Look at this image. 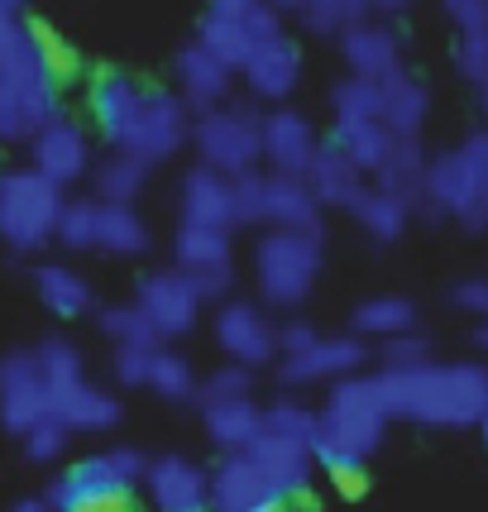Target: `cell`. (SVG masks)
Instances as JSON below:
<instances>
[{
	"mask_svg": "<svg viewBox=\"0 0 488 512\" xmlns=\"http://www.w3.org/2000/svg\"><path fill=\"white\" fill-rule=\"evenodd\" d=\"M422 178H426L422 139L398 134V139H393V149H388V158H383V168L374 173V187H383L388 197L407 201V206H422Z\"/></svg>",
	"mask_w": 488,
	"mask_h": 512,
	"instance_id": "4dcf8cb0",
	"label": "cell"
},
{
	"mask_svg": "<svg viewBox=\"0 0 488 512\" xmlns=\"http://www.w3.org/2000/svg\"><path fill=\"white\" fill-rule=\"evenodd\" d=\"M316 340H321V335L311 331L307 321H283V326H278V359H283V355H302V350H307V345H316Z\"/></svg>",
	"mask_w": 488,
	"mask_h": 512,
	"instance_id": "f5cc1de1",
	"label": "cell"
},
{
	"mask_svg": "<svg viewBox=\"0 0 488 512\" xmlns=\"http://www.w3.org/2000/svg\"><path fill=\"white\" fill-rule=\"evenodd\" d=\"M173 268H182L206 302H225V292L235 283V254H230V235L225 230H206V225H178L173 240Z\"/></svg>",
	"mask_w": 488,
	"mask_h": 512,
	"instance_id": "4fadbf2b",
	"label": "cell"
},
{
	"mask_svg": "<svg viewBox=\"0 0 488 512\" xmlns=\"http://www.w3.org/2000/svg\"><path fill=\"white\" fill-rule=\"evenodd\" d=\"M178 211H182V225H206V230H235L244 225L240 216V182L230 173H216L197 163L178 187Z\"/></svg>",
	"mask_w": 488,
	"mask_h": 512,
	"instance_id": "9a60e30c",
	"label": "cell"
},
{
	"mask_svg": "<svg viewBox=\"0 0 488 512\" xmlns=\"http://www.w3.org/2000/svg\"><path fill=\"white\" fill-rule=\"evenodd\" d=\"M173 77H178V96L187 101V111H216L230 101V87H235V67H225L211 48H201L197 39L178 53L173 63Z\"/></svg>",
	"mask_w": 488,
	"mask_h": 512,
	"instance_id": "7402d4cb",
	"label": "cell"
},
{
	"mask_svg": "<svg viewBox=\"0 0 488 512\" xmlns=\"http://www.w3.org/2000/svg\"><path fill=\"white\" fill-rule=\"evenodd\" d=\"M53 417V398H48V379L39 350H15L0 359V426L10 436H24L34 426Z\"/></svg>",
	"mask_w": 488,
	"mask_h": 512,
	"instance_id": "8fae6325",
	"label": "cell"
},
{
	"mask_svg": "<svg viewBox=\"0 0 488 512\" xmlns=\"http://www.w3.org/2000/svg\"><path fill=\"white\" fill-rule=\"evenodd\" d=\"M96 249H106L115 259H134L149 249V221L134 211V206H115V201H101V240Z\"/></svg>",
	"mask_w": 488,
	"mask_h": 512,
	"instance_id": "e575fe53",
	"label": "cell"
},
{
	"mask_svg": "<svg viewBox=\"0 0 488 512\" xmlns=\"http://www.w3.org/2000/svg\"><path fill=\"white\" fill-rule=\"evenodd\" d=\"M149 388L168 402H192L201 393V379H197V369L187 364V355H178V350H158Z\"/></svg>",
	"mask_w": 488,
	"mask_h": 512,
	"instance_id": "ab89813d",
	"label": "cell"
},
{
	"mask_svg": "<svg viewBox=\"0 0 488 512\" xmlns=\"http://www.w3.org/2000/svg\"><path fill=\"white\" fill-rule=\"evenodd\" d=\"M201 426H206V441L221 455H244L264 431V407L254 398L216 402V407H201Z\"/></svg>",
	"mask_w": 488,
	"mask_h": 512,
	"instance_id": "f1b7e54d",
	"label": "cell"
},
{
	"mask_svg": "<svg viewBox=\"0 0 488 512\" xmlns=\"http://www.w3.org/2000/svg\"><path fill=\"white\" fill-rule=\"evenodd\" d=\"M321 197L311 192L307 178H288V173H268L264 182V225L268 230H302V235H321Z\"/></svg>",
	"mask_w": 488,
	"mask_h": 512,
	"instance_id": "d4e9b609",
	"label": "cell"
},
{
	"mask_svg": "<svg viewBox=\"0 0 488 512\" xmlns=\"http://www.w3.org/2000/svg\"><path fill=\"white\" fill-rule=\"evenodd\" d=\"M139 312L149 316V326L158 331V340H173V335H187L201 316V297L197 283L182 273V268H154L139 278V292H134Z\"/></svg>",
	"mask_w": 488,
	"mask_h": 512,
	"instance_id": "7c38bea8",
	"label": "cell"
},
{
	"mask_svg": "<svg viewBox=\"0 0 488 512\" xmlns=\"http://www.w3.org/2000/svg\"><path fill=\"white\" fill-rule=\"evenodd\" d=\"M364 340L359 335H321L316 345H307L302 355H283L278 359V379L288 388H307V383H340L355 379L364 369Z\"/></svg>",
	"mask_w": 488,
	"mask_h": 512,
	"instance_id": "2e32d148",
	"label": "cell"
},
{
	"mask_svg": "<svg viewBox=\"0 0 488 512\" xmlns=\"http://www.w3.org/2000/svg\"><path fill=\"white\" fill-rule=\"evenodd\" d=\"M479 111H484V130H488V82L479 87Z\"/></svg>",
	"mask_w": 488,
	"mask_h": 512,
	"instance_id": "91938a15",
	"label": "cell"
},
{
	"mask_svg": "<svg viewBox=\"0 0 488 512\" xmlns=\"http://www.w3.org/2000/svg\"><path fill=\"white\" fill-rule=\"evenodd\" d=\"M364 5H369V15H398V10H407V5H412V0H364Z\"/></svg>",
	"mask_w": 488,
	"mask_h": 512,
	"instance_id": "9f6ffc18",
	"label": "cell"
},
{
	"mask_svg": "<svg viewBox=\"0 0 488 512\" xmlns=\"http://www.w3.org/2000/svg\"><path fill=\"white\" fill-rule=\"evenodd\" d=\"M240 77H244V87H249L254 101L283 106L292 91H297V82H302V48L283 34V39H273L268 48H259Z\"/></svg>",
	"mask_w": 488,
	"mask_h": 512,
	"instance_id": "cb8c5ba5",
	"label": "cell"
},
{
	"mask_svg": "<svg viewBox=\"0 0 488 512\" xmlns=\"http://www.w3.org/2000/svg\"><path fill=\"white\" fill-rule=\"evenodd\" d=\"M144 489L158 512H211V474L187 455H158Z\"/></svg>",
	"mask_w": 488,
	"mask_h": 512,
	"instance_id": "d6986e66",
	"label": "cell"
},
{
	"mask_svg": "<svg viewBox=\"0 0 488 512\" xmlns=\"http://www.w3.org/2000/svg\"><path fill=\"white\" fill-rule=\"evenodd\" d=\"M211 335L225 359H235L244 369H264L278 359V326L259 302H221L211 316Z\"/></svg>",
	"mask_w": 488,
	"mask_h": 512,
	"instance_id": "5bb4252c",
	"label": "cell"
},
{
	"mask_svg": "<svg viewBox=\"0 0 488 512\" xmlns=\"http://www.w3.org/2000/svg\"><path fill=\"white\" fill-rule=\"evenodd\" d=\"M249 393H254V369L225 359L221 369H211V374L201 379L197 402L201 407H216V402H240V398H249Z\"/></svg>",
	"mask_w": 488,
	"mask_h": 512,
	"instance_id": "7bdbcfd3",
	"label": "cell"
},
{
	"mask_svg": "<svg viewBox=\"0 0 488 512\" xmlns=\"http://www.w3.org/2000/svg\"><path fill=\"white\" fill-rule=\"evenodd\" d=\"M24 5H29V0H0V10H15V15H20Z\"/></svg>",
	"mask_w": 488,
	"mask_h": 512,
	"instance_id": "6125c7cd",
	"label": "cell"
},
{
	"mask_svg": "<svg viewBox=\"0 0 488 512\" xmlns=\"http://www.w3.org/2000/svg\"><path fill=\"white\" fill-rule=\"evenodd\" d=\"M34 292H39V302H44L53 316H63V321H77V316L91 312V288L82 273H72L67 264H44L34 268Z\"/></svg>",
	"mask_w": 488,
	"mask_h": 512,
	"instance_id": "836d02e7",
	"label": "cell"
},
{
	"mask_svg": "<svg viewBox=\"0 0 488 512\" xmlns=\"http://www.w3.org/2000/svg\"><path fill=\"white\" fill-rule=\"evenodd\" d=\"M417 331V307L398 297V292H378L369 302H359L355 307V335L359 340H398V335Z\"/></svg>",
	"mask_w": 488,
	"mask_h": 512,
	"instance_id": "d6a6232c",
	"label": "cell"
},
{
	"mask_svg": "<svg viewBox=\"0 0 488 512\" xmlns=\"http://www.w3.org/2000/svg\"><path fill=\"white\" fill-rule=\"evenodd\" d=\"M53 398V417L67 422V431L77 436V431H111L120 422V402L106 393V388H96L91 379H77V383H63V388H53L48 393Z\"/></svg>",
	"mask_w": 488,
	"mask_h": 512,
	"instance_id": "83f0119b",
	"label": "cell"
},
{
	"mask_svg": "<svg viewBox=\"0 0 488 512\" xmlns=\"http://www.w3.org/2000/svg\"><path fill=\"white\" fill-rule=\"evenodd\" d=\"M211 512H288V498L249 455H221L211 469Z\"/></svg>",
	"mask_w": 488,
	"mask_h": 512,
	"instance_id": "e0dca14e",
	"label": "cell"
},
{
	"mask_svg": "<svg viewBox=\"0 0 488 512\" xmlns=\"http://www.w3.org/2000/svg\"><path fill=\"white\" fill-rule=\"evenodd\" d=\"M378 393L388 417L417 426H479L488 398V369L484 364H417V369H378Z\"/></svg>",
	"mask_w": 488,
	"mask_h": 512,
	"instance_id": "6da1fadb",
	"label": "cell"
},
{
	"mask_svg": "<svg viewBox=\"0 0 488 512\" xmlns=\"http://www.w3.org/2000/svg\"><path fill=\"white\" fill-rule=\"evenodd\" d=\"M67 441H72V431H67V422H58V417H44L34 431H24L20 436L24 455H29V460H39V465L58 460V455L67 450Z\"/></svg>",
	"mask_w": 488,
	"mask_h": 512,
	"instance_id": "7dc6e473",
	"label": "cell"
},
{
	"mask_svg": "<svg viewBox=\"0 0 488 512\" xmlns=\"http://www.w3.org/2000/svg\"><path fill=\"white\" fill-rule=\"evenodd\" d=\"M192 144H197L201 163L216 168V173H230V178L259 173V163H264V115L254 106L225 101L216 111L197 115Z\"/></svg>",
	"mask_w": 488,
	"mask_h": 512,
	"instance_id": "9c48e42d",
	"label": "cell"
},
{
	"mask_svg": "<svg viewBox=\"0 0 488 512\" xmlns=\"http://www.w3.org/2000/svg\"><path fill=\"white\" fill-rule=\"evenodd\" d=\"M388 431V407L378 393V379H340L331 383V398L321 407V436H316V460L321 469L335 465H369Z\"/></svg>",
	"mask_w": 488,
	"mask_h": 512,
	"instance_id": "3957f363",
	"label": "cell"
},
{
	"mask_svg": "<svg viewBox=\"0 0 488 512\" xmlns=\"http://www.w3.org/2000/svg\"><path fill=\"white\" fill-rule=\"evenodd\" d=\"M321 278V235H302V230H268L254 245V283L264 307L292 312L302 307Z\"/></svg>",
	"mask_w": 488,
	"mask_h": 512,
	"instance_id": "8992f818",
	"label": "cell"
},
{
	"mask_svg": "<svg viewBox=\"0 0 488 512\" xmlns=\"http://www.w3.org/2000/svg\"><path fill=\"white\" fill-rule=\"evenodd\" d=\"M34 29V44H39V58H44V67L58 77V87H63L67 77L77 72V53H72V44H67L63 34H53L48 24H29Z\"/></svg>",
	"mask_w": 488,
	"mask_h": 512,
	"instance_id": "c3c4849f",
	"label": "cell"
},
{
	"mask_svg": "<svg viewBox=\"0 0 488 512\" xmlns=\"http://www.w3.org/2000/svg\"><path fill=\"white\" fill-rule=\"evenodd\" d=\"M58 120V77L44 67L29 20L0 10V139H34Z\"/></svg>",
	"mask_w": 488,
	"mask_h": 512,
	"instance_id": "7a4b0ae2",
	"label": "cell"
},
{
	"mask_svg": "<svg viewBox=\"0 0 488 512\" xmlns=\"http://www.w3.org/2000/svg\"><path fill=\"white\" fill-rule=\"evenodd\" d=\"M479 436H484V450H488V398H484V417H479Z\"/></svg>",
	"mask_w": 488,
	"mask_h": 512,
	"instance_id": "94428289",
	"label": "cell"
},
{
	"mask_svg": "<svg viewBox=\"0 0 488 512\" xmlns=\"http://www.w3.org/2000/svg\"><path fill=\"white\" fill-rule=\"evenodd\" d=\"M378 96H383V120H388V130L422 139L426 111H431V91H426L422 77H412V72H398V77L378 82Z\"/></svg>",
	"mask_w": 488,
	"mask_h": 512,
	"instance_id": "1f68e13d",
	"label": "cell"
},
{
	"mask_svg": "<svg viewBox=\"0 0 488 512\" xmlns=\"http://www.w3.org/2000/svg\"><path fill=\"white\" fill-rule=\"evenodd\" d=\"M10 512H53V503H34V498H29V503H15Z\"/></svg>",
	"mask_w": 488,
	"mask_h": 512,
	"instance_id": "680465c9",
	"label": "cell"
},
{
	"mask_svg": "<svg viewBox=\"0 0 488 512\" xmlns=\"http://www.w3.org/2000/svg\"><path fill=\"white\" fill-rule=\"evenodd\" d=\"M101 331L111 335L115 345H158V331L149 326V316L139 312V302H120L101 312Z\"/></svg>",
	"mask_w": 488,
	"mask_h": 512,
	"instance_id": "ee69618b",
	"label": "cell"
},
{
	"mask_svg": "<svg viewBox=\"0 0 488 512\" xmlns=\"http://www.w3.org/2000/svg\"><path fill=\"white\" fill-rule=\"evenodd\" d=\"M149 182V163L144 158L111 149L106 163H96V201H115V206H134V197Z\"/></svg>",
	"mask_w": 488,
	"mask_h": 512,
	"instance_id": "8d00e7d4",
	"label": "cell"
},
{
	"mask_svg": "<svg viewBox=\"0 0 488 512\" xmlns=\"http://www.w3.org/2000/svg\"><path fill=\"white\" fill-rule=\"evenodd\" d=\"M422 211L426 216H455L465 221L469 211V173L460 163V149L426 158V178H422Z\"/></svg>",
	"mask_w": 488,
	"mask_h": 512,
	"instance_id": "f546056e",
	"label": "cell"
},
{
	"mask_svg": "<svg viewBox=\"0 0 488 512\" xmlns=\"http://www.w3.org/2000/svg\"><path fill=\"white\" fill-rule=\"evenodd\" d=\"M264 426L278 431V436H292V441L316 446V436H321V412H311L307 402H297V398H278L264 407Z\"/></svg>",
	"mask_w": 488,
	"mask_h": 512,
	"instance_id": "60d3db41",
	"label": "cell"
},
{
	"mask_svg": "<svg viewBox=\"0 0 488 512\" xmlns=\"http://www.w3.org/2000/svg\"><path fill=\"white\" fill-rule=\"evenodd\" d=\"M340 58L350 67V77H364V82H388V77L407 72V67H402L398 34L378 20L355 24V29L340 39Z\"/></svg>",
	"mask_w": 488,
	"mask_h": 512,
	"instance_id": "603a6c76",
	"label": "cell"
},
{
	"mask_svg": "<svg viewBox=\"0 0 488 512\" xmlns=\"http://www.w3.org/2000/svg\"><path fill=\"white\" fill-rule=\"evenodd\" d=\"M460 163L469 173V211H465V230H488V130H474L460 144Z\"/></svg>",
	"mask_w": 488,
	"mask_h": 512,
	"instance_id": "74e56055",
	"label": "cell"
},
{
	"mask_svg": "<svg viewBox=\"0 0 488 512\" xmlns=\"http://www.w3.org/2000/svg\"><path fill=\"white\" fill-rule=\"evenodd\" d=\"M326 474H331V489L340 493V498H350V503L369 493V469L364 465H335V469H326Z\"/></svg>",
	"mask_w": 488,
	"mask_h": 512,
	"instance_id": "816d5d0a",
	"label": "cell"
},
{
	"mask_svg": "<svg viewBox=\"0 0 488 512\" xmlns=\"http://www.w3.org/2000/svg\"><path fill=\"white\" fill-rule=\"evenodd\" d=\"M426 355H431V345L417 331L398 335V340H383V369H417V364H426Z\"/></svg>",
	"mask_w": 488,
	"mask_h": 512,
	"instance_id": "681fc988",
	"label": "cell"
},
{
	"mask_svg": "<svg viewBox=\"0 0 488 512\" xmlns=\"http://www.w3.org/2000/svg\"><path fill=\"white\" fill-rule=\"evenodd\" d=\"M63 187L44 178L39 168H10L0 173V240L15 254H34L58 240L63 221Z\"/></svg>",
	"mask_w": 488,
	"mask_h": 512,
	"instance_id": "5b68a950",
	"label": "cell"
},
{
	"mask_svg": "<svg viewBox=\"0 0 488 512\" xmlns=\"http://www.w3.org/2000/svg\"><path fill=\"white\" fill-rule=\"evenodd\" d=\"M144 82H134L130 72H101L96 82H91V120H96V130L106 134V144H120L125 134H130L134 115L144 106Z\"/></svg>",
	"mask_w": 488,
	"mask_h": 512,
	"instance_id": "484cf974",
	"label": "cell"
},
{
	"mask_svg": "<svg viewBox=\"0 0 488 512\" xmlns=\"http://www.w3.org/2000/svg\"><path fill=\"white\" fill-rule=\"evenodd\" d=\"M29 149H34V168H39L44 178H53L58 187L77 182L91 168V139H87V130H82L77 120H67V115L48 120L44 130L29 139Z\"/></svg>",
	"mask_w": 488,
	"mask_h": 512,
	"instance_id": "44dd1931",
	"label": "cell"
},
{
	"mask_svg": "<svg viewBox=\"0 0 488 512\" xmlns=\"http://www.w3.org/2000/svg\"><path fill=\"white\" fill-rule=\"evenodd\" d=\"M254 465L268 474V484L283 493V498H297V493H307L311 474H316V446H307V441H292V436H278V431H259V441L244 450Z\"/></svg>",
	"mask_w": 488,
	"mask_h": 512,
	"instance_id": "ffe728a7",
	"label": "cell"
},
{
	"mask_svg": "<svg viewBox=\"0 0 488 512\" xmlns=\"http://www.w3.org/2000/svg\"><path fill=\"white\" fill-rule=\"evenodd\" d=\"M364 20H369L364 0H307V10H302V24L311 34H331V39H345Z\"/></svg>",
	"mask_w": 488,
	"mask_h": 512,
	"instance_id": "f35d334b",
	"label": "cell"
},
{
	"mask_svg": "<svg viewBox=\"0 0 488 512\" xmlns=\"http://www.w3.org/2000/svg\"><path fill=\"white\" fill-rule=\"evenodd\" d=\"M268 5H273L278 15H302V10H307V0H268Z\"/></svg>",
	"mask_w": 488,
	"mask_h": 512,
	"instance_id": "6f0895ef",
	"label": "cell"
},
{
	"mask_svg": "<svg viewBox=\"0 0 488 512\" xmlns=\"http://www.w3.org/2000/svg\"><path fill=\"white\" fill-rule=\"evenodd\" d=\"M273 39H283V15L268 0H206L197 20V44L235 72H244L249 58Z\"/></svg>",
	"mask_w": 488,
	"mask_h": 512,
	"instance_id": "52a82bcc",
	"label": "cell"
},
{
	"mask_svg": "<svg viewBox=\"0 0 488 512\" xmlns=\"http://www.w3.org/2000/svg\"><path fill=\"white\" fill-rule=\"evenodd\" d=\"M359 221V230L369 235V240H378V245H393L402 230H407V216H412V206L407 201H398V197H388L383 187H374L369 182V192L359 197V206L350 211Z\"/></svg>",
	"mask_w": 488,
	"mask_h": 512,
	"instance_id": "d590c367",
	"label": "cell"
},
{
	"mask_svg": "<svg viewBox=\"0 0 488 512\" xmlns=\"http://www.w3.org/2000/svg\"><path fill=\"white\" fill-rule=\"evenodd\" d=\"M96 240H101V201H67L58 221V245L96 249Z\"/></svg>",
	"mask_w": 488,
	"mask_h": 512,
	"instance_id": "b9f144b4",
	"label": "cell"
},
{
	"mask_svg": "<svg viewBox=\"0 0 488 512\" xmlns=\"http://www.w3.org/2000/svg\"><path fill=\"white\" fill-rule=\"evenodd\" d=\"M479 345L488 350V321H479Z\"/></svg>",
	"mask_w": 488,
	"mask_h": 512,
	"instance_id": "be15d7a7",
	"label": "cell"
},
{
	"mask_svg": "<svg viewBox=\"0 0 488 512\" xmlns=\"http://www.w3.org/2000/svg\"><path fill=\"white\" fill-rule=\"evenodd\" d=\"M455 67L474 87L488 82V20L474 24V29H460V39H455Z\"/></svg>",
	"mask_w": 488,
	"mask_h": 512,
	"instance_id": "f6af8a7d",
	"label": "cell"
},
{
	"mask_svg": "<svg viewBox=\"0 0 488 512\" xmlns=\"http://www.w3.org/2000/svg\"><path fill=\"white\" fill-rule=\"evenodd\" d=\"M192 111H187V101H182L178 91H158L149 87L144 91V106H139V115H134L130 134L115 144V149H125V154L144 158L149 168L154 163H163V158H173L192 139Z\"/></svg>",
	"mask_w": 488,
	"mask_h": 512,
	"instance_id": "30bf717a",
	"label": "cell"
},
{
	"mask_svg": "<svg viewBox=\"0 0 488 512\" xmlns=\"http://www.w3.org/2000/svg\"><path fill=\"white\" fill-rule=\"evenodd\" d=\"M445 15L455 20V29H474L488 20V0H441Z\"/></svg>",
	"mask_w": 488,
	"mask_h": 512,
	"instance_id": "11a10c76",
	"label": "cell"
},
{
	"mask_svg": "<svg viewBox=\"0 0 488 512\" xmlns=\"http://www.w3.org/2000/svg\"><path fill=\"white\" fill-rule=\"evenodd\" d=\"M158 350H163V345H115V355H111L115 379L125 383V388H149Z\"/></svg>",
	"mask_w": 488,
	"mask_h": 512,
	"instance_id": "bcb514c9",
	"label": "cell"
},
{
	"mask_svg": "<svg viewBox=\"0 0 488 512\" xmlns=\"http://www.w3.org/2000/svg\"><path fill=\"white\" fill-rule=\"evenodd\" d=\"M455 307L488 321V278H465V283L455 288Z\"/></svg>",
	"mask_w": 488,
	"mask_h": 512,
	"instance_id": "db71d44e",
	"label": "cell"
},
{
	"mask_svg": "<svg viewBox=\"0 0 488 512\" xmlns=\"http://www.w3.org/2000/svg\"><path fill=\"white\" fill-rule=\"evenodd\" d=\"M321 154V139L302 111L278 106L264 115V163L268 173H288V178H307L311 163Z\"/></svg>",
	"mask_w": 488,
	"mask_h": 512,
	"instance_id": "ac0fdd59",
	"label": "cell"
},
{
	"mask_svg": "<svg viewBox=\"0 0 488 512\" xmlns=\"http://www.w3.org/2000/svg\"><path fill=\"white\" fill-rule=\"evenodd\" d=\"M235 182H240L244 225H264V182H268V173H244V178H235Z\"/></svg>",
	"mask_w": 488,
	"mask_h": 512,
	"instance_id": "f907efd6",
	"label": "cell"
},
{
	"mask_svg": "<svg viewBox=\"0 0 488 512\" xmlns=\"http://www.w3.org/2000/svg\"><path fill=\"white\" fill-rule=\"evenodd\" d=\"M149 465L134 446H111L87 455L53 484V512H134V489L149 479Z\"/></svg>",
	"mask_w": 488,
	"mask_h": 512,
	"instance_id": "277c9868",
	"label": "cell"
},
{
	"mask_svg": "<svg viewBox=\"0 0 488 512\" xmlns=\"http://www.w3.org/2000/svg\"><path fill=\"white\" fill-rule=\"evenodd\" d=\"M307 182H311V192L321 197V206H345V211H355L359 197L369 192V173L340 144H321Z\"/></svg>",
	"mask_w": 488,
	"mask_h": 512,
	"instance_id": "4316f807",
	"label": "cell"
},
{
	"mask_svg": "<svg viewBox=\"0 0 488 512\" xmlns=\"http://www.w3.org/2000/svg\"><path fill=\"white\" fill-rule=\"evenodd\" d=\"M331 115H335L331 144H340V149L374 178L378 168H383V158H388V149H393V139H398V134L388 130V120H383L378 82H364V77L335 82L331 87Z\"/></svg>",
	"mask_w": 488,
	"mask_h": 512,
	"instance_id": "ba28073f",
	"label": "cell"
}]
</instances>
